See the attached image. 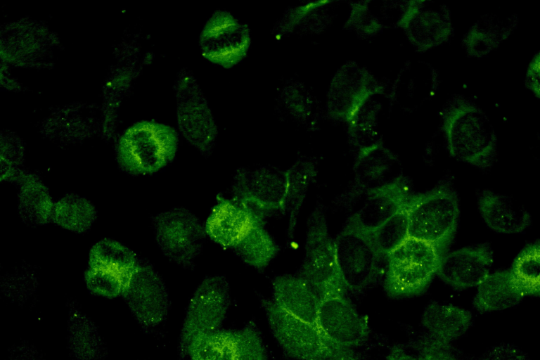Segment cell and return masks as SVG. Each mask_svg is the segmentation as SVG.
<instances>
[{"label":"cell","instance_id":"1","mask_svg":"<svg viewBox=\"0 0 540 360\" xmlns=\"http://www.w3.org/2000/svg\"><path fill=\"white\" fill-rule=\"evenodd\" d=\"M442 115L451 156L481 169L490 167L496 156L497 139L484 111L471 101L458 96L447 103Z\"/></svg>","mask_w":540,"mask_h":360},{"label":"cell","instance_id":"2","mask_svg":"<svg viewBox=\"0 0 540 360\" xmlns=\"http://www.w3.org/2000/svg\"><path fill=\"white\" fill-rule=\"evenodd\" d=\"M409 237L434 246L442 257L448 252L459 223L460 203L446 181L424 193L411 194L407 204Z\"/></svg>","mask_w":540,"mask_h":360},{"label":"cell","instance_id":"3","mask_svg":"<svg viewBox=\"0 0 540 360\" xmlns=\"http://www.w3.org/2000/svg\"><path fill=\"white\" fill-rule=\"evenodd\" d=\"M260 303L274 338L289 357L296 360H361L354 350L333 343L316 326L285 312L272 300L261 297Z\"/></svg>","mask_w":540,"mask_h":360},{"label":"cell","instance_id":"4","mask_svg":"<svg viewBox=\"0 0 540 360\" xmlns=\"http://www.w3.org/2000/svg\"><path fill=\"white\" fill-rule=\"evenodd\" d=\"M178 140L176 131L169 126L151 121L137 122L119 141L118 162L132 174L156 172L173 160Z\"/></svg>","mask_w":540,"mask_h":360},{"label":"cell","instance_id":"5","mask_svg":"<svg viewBox=\"0 0 540 360\" xmlns=\"http://www.w3.org/2000/svg\"><path fill=\"white\" fill-rule=\"evenodd\" d=\"M440 257L432 245L409 237L387 257L385 291L392 298L421 295L437 275Z\"/></svg>","mask_w":540,"mask_h":360},{"label":"cell","instance_id":"6","mask_svg":"<svg viewBox=\"0 0 540 360\" xmlns=\"http://www.w3.org/2000/svg\"><path fill=\"white\" fill-rule=\"evenodd\" d=\"M304 281L319 298L331 294H346L338 267L334 240L328 228L325 212L318 205L307 221L305 255L297 275Z\"/></svg>","mask_w":540,"mask_h":360},{"label":"cell","instance_id":"7","mask_svg":"<svg viewBox=\"0 0 540 360\" xmlns=\"http://www.w3.org/2000/svg\"><path fill=\"white\" fill-rule=\"evenodd\" d=\"M333 240L338 270L348 290L361 291L374 283L380 274L382 255L371 233L349 217Z\"/></svg>","mask_w":540,"mask_h":360},{"label":"cell","instance_id":"8","mask_svg":"<svg viewBox=\"0 0 540 360\" xmlns=\"http://www.w3.org/2000/svg\"><path fill=\"white\" fill-rule=\"evenodd\" d=\"M230 301L229 283L224 276H209L201 282L190 300L181 330L178 349L181 359L195 338L219 330Z\"/></svg>","mask_w":540,"mask_h":360},{"label":"cell","instance_id":"9","mask_svg":"<svg viewBox=\"0 0 540 360\" xmlns=\"http://www.w3.org/2000/svg\"><path fill=\"white\" fill-rule=\"evenodd\" d=\"M153 221L157 243L165 256L193 269L207 236L199 219L190 210L176 207L158 214Z\"/></svg>","mask_w":540,"mask_h":360},{"label":"cell","instance_id":"10","mask_svg":"<svg viewBox=\"0 0 540 360\" xmlns=\"http://www.w3.org/2000/svg\"><path fill=\"white\" fill-rule=\"evenodd\" d=\"M174 88L181 134L202 155H209L218 131L205 96L194 77L185 70L179 73Z\"/></svg>","mask_w":540,"mask_h":360},{"label":"cell","instance_id":"11","mask_svg":"<svg viewBox=\"0 0 540 360\" xmlns=\"http://www.w3.org/2000/svg\"><path fill=\"white\" fill-rule=\"evenodd\" d=\"M288 192V171L265 167H240L234 176L231 198L266 218L271 212L285 209Z\"/></svg>","mask_w":540,"mask_h":360},{"label":"cell","instance_id":"12","mask_svg":"<svg viewBox=\"0 0 540 360\" xmlns=\"http://www.w3.org/2000/svg\"><path fill=\"white\" fill-rule=\"evenodd\" d=\"M199 44L204 58L229 68L246 56L250 44V30L230 13L217 11L201 32Z\"/></svg>","mask_w":540,"mask_h":360},{"label":"cell","instance_id":"13","mask_svg":"<svg viewBox=\"0 0 540 360\" xmlns=\"http://www.w3.org/2000/svg\"><path fill=\"white\" fill-rule=\"evenodd\" d=\"M316 326L333 343L353 350L364 345L370 334L366 318L359 313L345 294L320 298Z\"/></svg>","mask_w":540,"mask_h":360},{"label":"cell","instance_id":"14","mask_svg":"<svg viewBox=\"0 0 540 360\" xmlns=\"http://www.w3.org/2000/svg\"><path fill=\"white\" fill-rule=\"evenodd\" d=\"M122 295L133 314L144 326H156L167 314L169 297L165 285L148 264L139 262L131 272Z\"/></svg>","mask_w":540,"mask_h":360},{"label":"cell","instance_id":"15","mask_svg":"<svg viewBox=\"0 0 540 360\" xmlns=\"http://www.w3.org/2000/svg\"><path fill=\"white\" fill-rule=\"evenodd\" d=\"M400 27L421 52L447 41L454 32L449 8L431 1H411Z\"/></svg>","mask_w":540,"mask_h":360},{"label":"cell","instance_id":"16","mask_svg":"<svg viewBox=\"0 0 540 360\" xmlns=\"http://www.w3.org/2000/svg\"><path fill=\"white\" fill-rule=\"evenodd\" d=\"M265 217L233 198L218 195L207 217V236L224 248L233 250Z\"/></svg>","mask_w":540,"mask_h":360},{"label":"cell","instance_id":"17","mask_svg":"<svg viewBox=\"0 0 540 360\" xmlns=\"http://www.w3.org/2000/svg\"><path fill=\"white\" fill-rule=\"evenodd\" d=\"M494 252L489 243L447 252L439 262L437 275L456 290L478 286L489 274Z\"/></svg>","mask_w":540,"mask_h":360},{"label":"cell","instance_id":"18","mask_svg":"<svg viewBox=\"0 0 540 360\" xmlns=\"http://www.w3.org/2000/svg\"><path fill=\"white\" fill-rule=\"evenodd\" d=\"M411 194L409 181L401 174L366 193L365 203L351 217L363 229L371 233L405 205Z\"/></svg>","mask_w":540,"mask_h":360},{"label":"cell","instance_id":"19","mask_svg":"<svg viewBox=\"0 0 540 360\" xmlns=\"http://www.w3.org/2000/svg\"><path fill=\"white\" fill-rule=\"evenodd\" d=\"M477 206L485 224L497 233H521L532 221L529 212L512 197L489 190L478 195Z\"/></svg>","mask_w":540,"mask_h":360},{"label":"cell","instance_id":"20","mask_svg":"<svg viewBox=\"0 0 540 360\" xmlns=\"http://www.w3.org/2000/svg\"><path fill=\"white\" fill-rule=\"evenodd\" d=\"M272 301L281 309L316 326L320 298L299 276L289 274L276 276L272 281Z\"/></svg>","mask_w":540,"mask_h":360},{"label":"cell","instance_id":"21","mask_svg":"<svg viewBox=\"0 0 540 360\" xmlns=\"http://www.w3.org/2000/svg\"><path fill=\"white\" fill-rule=\"evenodd\" d=\"M513 13L496 12L482 15L468 30L463 39L467 53L480 58L495 50L513 32L518 25Z\"/></svg>","mask_w":540,"mask_h":360},{"label":"cell","instance_id":"22","mask_svg":"<svg viewBox=\"0 0 540 360\" xmlns=\"http://www.w3.org/2000/svg\"><path fill=\"white\" fill-rule=\"evenodd\" d=\"M399 165L397 157L380 143L361 151L354 167V188L366 193L394 181L401 175L394 172Z\"/></svg>","mask_w":540,"mask_h":360},{"label":"cell","instance_id":"23","mask_svg":"<svg viewBox=\"0 0 540 360\" xmlns=\"http://www.w3.org/2000/svg\"><path fill=\"white\" fill-rule=\"evenodd\" d=\"M526 297L510 269L489 274L477 286L472 304L480 312L500 311L519 304Z\"/></svg>","mask_w":540,"mask_h":360},{"label":"cell","instance_id":"24","mask_svg":"<svg viewBox=\"0 0 540 360\" xmlns=\"http://www.w3.org/2000/svg\"><path fill=\"white\" fill-rule=\"evenodd\" d=\"M472 321L469 310L437 301L428 303L421 316V324L427 333L450 342L463 335Z\"/></svg>","mask_w":540,"mask_h":360},{"label":"cell","instance_id":"25","mask_svg":"<svg viewBox=\"0 0 540 360\" xmlns=\"http://www.w3.org/2000/svg\"><path fill=\"white\" fill-rule=\"evenodd\" d=\"M18 210L28 224L44 225L51 220L54 203L48 188L33 174H22Z\"/></svg>","mask_w":540,"mask_h":360},{"label":"cell","instance_id":"26","mask_svg":"<svg viewBox=\"0 0 540 360\" xmlns=\"http://www.w3.org/2000/svg\"><path fill=\"white\" fill-rule=\"evenodd\" d=\"M280 247L265 228V221L257 223L232 251L246 264L262 269L276 257Z\"/></svg>","mask_w":540,"mask_h":360},{"label":"cell","instance_id":"27","mask_svg":"<svg viewBox=\"0 0 540 360\" xmlns=\"http://www.w3.org/2000/svg\"><path fill=\"white\" fill-rule=\"evenodd\" d=\"M404 70L405 99L408 108L416 109L432 99L439 87L437 70L423 61L411 63Z\"/></svg>","mask_w":540,"mask_h":360},{"label":"cell","instance_id":"28","mask_svg":"<svg viewBox=\"0 0 540 360\" xmlns=\"http://www.w3.org/2000/svg\"><path fill=\"white\" fill-rule=\"evenodd\" d=\"M96 215L90 201L76 194H68L54 203L51 220L65 229L84 233L91 228Z\"/></svg>","mask_w":540,"mask_h":360},{"label":"cell","instance_id":"29","mask_svg":"<svg viewBox=\"0 0 540 360\" xmlns=\"http://www.w3.org/2000/svg\"><path fill=\"white\" fill-rule=\"evenodd\" d=\"M187 355L190 360H236L237 332L218 330L198 336L190 344Z\"/></svg>","mask_w":540,"mask_h":360},{"label":"cell","instance_id":"30","mask_svg":"<svg viewBox=\"0 0 540 360\" xmlns=\"http://www.w3.org/2000/svg\"><path fill=\"white\" fill-rule=\"evenodd\" d=\"M68 342L77 360H101L103 347L94 323L80 312L70 316Z\"/></svg>","mask_w":540,"mask_h":360},{"label":"cell","instance_id":"31","mask_svg":"<svg viewBox=\"0 0 540 360\" xmlns=\"http://www.w3.org/2000/svg\"><path fill=\"white\" fill-rule=\"evenodd\" d=\"M139 264L136 255L129 248L110 239L96 243L89 252V266H98L130 273Z\"/></svg>","mask_w":540,"mask_h":360},{"label":"cell","instance_id":"32","mask_svg":"<svg viewBox=\"0 0 540 360\" xmlns=\"http://www.w3.org/2000/svg\"><path fill=\"white\" fill-rule=\"evenodd\" d=\"M510 271L526 296H539L540 243L539 240L527 245L518 254Z\"/></svg>","mask_w":540,"mask_h":360},{"label":"cell","instance_id":"33","mask_svg":"<svg viewBox=\"0 0 540 360\" xmlns=\"http://www.w3.org/2000/svg\"><path fill=\"white\" fill-rule=\"evenodd\" d=\"M406 204L371 233L375 246L382 257H387L409 238Z\"/></svg>","mask_w":540,"mask_h":360},{"label":"cell","instance_id":"34","mask_svg":"<svg viewBox=\"0 0 540 360\" xmlns=\"http://www.w3.org/2000/svg\"><path fill=\"white\" fill-rule=\"evenodd\" d=\"M131 272L125 274L103 267L89 266L84 278L91 292L112 298L122 295Z\"/></svg>","mask_w":540,"mask_h":360},{"label":"cell","instance_id":"35","mask_svg":"<svg viewBox=\"0 0 540 360\" xmlns=\"http://www.w3.org/2000/svg\"><path fill=\"white\" fill-rule=\"evenodd\" d=\"M408 347L419 360H468L458 349L447 342L423 333L411 338Z\"/></svg>","mask_w":540,"mask_h":360},{"label":"cell","instance_id":"36","mask_svg":"<svg viewBox=\"0 0 540 360\" xmlns=\"http://www.w3.org/2000/svg\"><path fill=\"white\" fill-rule=\"evenodd\" d=\"M287 171L288 176L287 206L291 207V217H292L302 205L308 187L316 176V170L314 165L309 162H298Z\"/></svg>","mask_w":540,"mask_h":360},{"label":"cell","instance_id":"37","mask_svg":"<svg viewBox=\"0 0 540 360\" xmlns=\"http://www.w3.org/2000/svg\"><path fill=\"white\" fill-rule=\"evenodd\" d=\"M236 332L238 336L236 360H268L261 333L254 321H250Z\"/></svg>","mask_w":540,"mask_h":360},{"label":"cell","instance_id":"38","mask_svg":"<svg viewBox=\"0 0 540 360\" xmlns=\"http://www.w3.org/2000/svg\"><path fill=\"white\" fill-rule=\"evenodd\" d=\"M477 360H529L527 354L517 347L501 344L491 347Z\"/></svg>","mask_w":540,"mask_h":360},{"label":"cell","instance_id":"39","mask_svg":"<svg viewBox=\"0 0 540 360\" xmlns=\"http://www.w3.org/2000/svg\"><path fill=\"white\" fill-rule=\"evenodd\" d=\"M526 86L539 98V53L538 52L530 62L525 79Z\"/></svg>","mask_w":540,"mask_h":360},{"label":"cell","instance_id":"40","mask_svg":"<svg viewBox=\"0 0 540 360\" xmlns=\"http://www.w3.org/2000/svg\"><path fill=\"white\" fill-rule=\"evenodd\" d=\"M386 360H419L416 355L409 354L402 345L392 346Z\"/></svg>","mask_w":540,"mask_h":360},{"label":"cell","instance_id":"41","mask_svg":"<svg viewBox=\"0 0 540 360\" xmlns=\"http://www.w3.org/2000/svg\"><path fill=\"white\" fill-rule=\"evenodd\" d=\"M320 360H330V359H320Z\"/></svg>","mask_w":540,"mask_h":360}]
</instances>
